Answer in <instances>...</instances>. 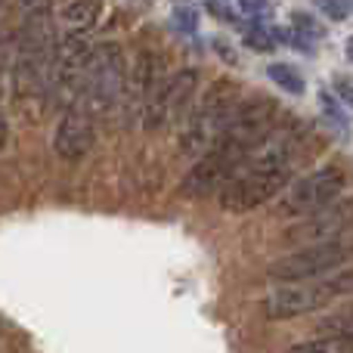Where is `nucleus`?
Segmentation results:
<instances>
[{
	"label": "nucleus",
	"mask_w": 353,
	"mask_h": 353,
	"mask_svg": "<svg viewBox=\"0 0 353 353\" xmlns=\"http://www.w3.org/2000/svg\"><path fill=\"white\" fill-rule=\"evenodd\" d=\"M304 140H307L304 128H298V124H294V128L279 124V128L242 161L236 176L220 189V208L230 214H245V211L261 208L263 201H270L279 189H285L288 174H292L294 159H298Z\"/></svg>",
	"instance_id": "1"
},
{
	"label": "nucleus",
	"mask_w": 353,
	"mask_h": 353,
	"mask_svg": "<svg viewBox=\"0 0 353 353\" xmlns=\"http://www.w3.org/2000/svg\"><path fill=\"white\" fill-rule=\"evenodd\" d=\"M350 261H353V236H341V239H329V242L307 245V248H298L292 254L279 257V261H273L267 267V276L273 282L294 285V282L323 279V276L347 267Z\"/></svg>",
	"instance_id": "2"
},
{
	"label": "nucleus",
	"mask_w": 353,
	"mask_h": 353,
	"mask_svg": "<svg viewBox=\"0 0 353 353\" xmlns=\"http://www.w3.org/2000/svg\"><path fill=\"white\" fill-rule=\"evenodd\" d=\"M344 183H347V174L338 165H323L316 171H310L307 176L294 180L292 186L285 189V195L276 205V214L279 217H310V214L329 208L332 201H338Z\"/></svg>",
	"instance_id": "3"
},
{
	"label": "nucleus",
	"mask_w": 353,
	"mask_h": 353,
	"mask_svg": "<svg viewBox=\"0 0 353 353\" xmlns=\"http://www.w3.org/2000/svg\"><path fill=\"white\" fill-rule=\"evenodd\" d=\"M124 90V62L121 50L103 43V47L90 50L81 72V99L90 109H109Z\"/></svg>",
	"instance_id": "4"
},
{
	"label": "nucleus",
	"mask_w": 353,
	"mask_h": 353,
	"mask_svg": "<svg viewBox=\"0 0 353 353\" xmlns=\"http://www.w3.org/2000/svg\"><path fill=\"white\" fill-rule=\"evenodd\" d=\"M242 161H245L242 152L223 146V143H214V146L205 149V155L189 168V174L183 176L180 195L201 199V195H211L214 189H223L226 183L236 176L239 168H242Z\"/></svg>",
	"instance_id": "5"
},
{
	"label": "nucleus",
	"mask_w": 353,
	"mask_h": 353,
	"mask_svg": "<svg viewBox=\"0 0 353 353\" xmlns=\"http://www.w3.org/2000/svg\"><path fill=\"white\" fill-rule=\"evenodd\" d=\"M341 298L335 282L329 279H313V282H294V285L276 288L273 294L263 298V316L267 319H294L325 307L329 301Z\"/></svg>",
	"instance_id": "6"
},
{
	"label": "nucleus",
	"mask_w": 353,
	"mask_h": 353,
	"mask_svg": "<svg viewBox=\"0 0 353 353\" xmlns=\"http://www.w3.org/2000/svg\"><path fill=\"white\" fill-rule=\"evenodd\" d=\"M350 230H353V195L350 199H341V201H332L329 208L304 217L298 226H288V230L282 232V242L307 248V245L350 236Z\"/></svg>",
	"instance_id": "7"
},
{
	"label": "nucleus",
	"mask_w": 353,
	"mask_h": 353,
	"mask_svg": "<svg viewBox=\"0 0 353 353\" xmlns=\"http://www.w3.org/2000/svg\"><path fill=\"white\" fill-rule=\"evenodd\" d=\"M93 140H97V130H93V121L87 112H65L62 121L56 124V137H53V149L59 159L65 161H81L87 152L93 149Z\"/></svg>",
	"instance_id": "8"
},
{
	"label": "nucleus",
	"mask_w": 353,
	"mask_h": 353,
	"mask_svg": "<svg viewBox=\"0 0 353 353\" xmlns=\"http://www.w3.org/2000/svg\"><path fill=\"white\" fill-rule=\"evenodd\" d=\"M285 353H353V332H344V335L310 338V341L292 344Z\"/></svg>",
	"instance_id": "9"
},
{
	"label": "nucleus",
	"mask_w": 353,
	"mask_h": 353,
	"mask_svg": "<svg viewBox=\"0 0 353 353\" xmlns=\"http://www.w3.org/2000/svg\"><path fill=\"white\" fill-rule=\"evenodd\" d=\"M97 12H99V3L97 0H74L72 6H65L62 12V22L72 34H84L93 22H97Z\"/></svg>",
	"instance_id": "10"
},
{
	"label": "nucleus",
	"mask_w": 353,
	"mask_h": 353,
	"mask_svg": "<svg viewBox=\"0 0 353 353\" xmlns=\"http://www.w3.org/2000/svg\"><path fill=\"white\" fill-rule=\"evenodd\" d=\"M267 74H270V81H273V84H279L282 90L294 93V97H301V93H304V87H307L304 78H301L292 65H285V62H273V65H267Z\"/></svg>",
	"instance_id": "11"
},
{
	"label": "nucleus",
	"mask_w": 353,
	"mask_h": 353,
	"mask_svg": "<svg viewBox=\"0 0 353 353\" xmlns=\"http://www.w3.org/2000/svg\"><path fill=\"white\" fill-rule=\"evenodd\" d=\"M292 28H294V37H301V41H319V37L325 34L323 22H319L316 16H310V12H304V10L292 12Z\"/></svg>",
	"instance_id": "12"
},
{
	"label": "nucleus",
	"mask_w": 353,
	"mask_h": 353,
	"mask_svg": "<svg viewBox=\"0 0 353 353\" xmlns=\"http://www.w3.org/2000/svg\"><path fill=\"white\" fill-rule=\"evenodd\" d=\"M171 25L183 34L199 28V10L189 0H174V12H171Z\"/></svg>",
	"instance_id": "13"
},
{
	"label": "nucleus",
	"mask_w": 353,
	"mask_h": 353,
	"mask_svg": "<svg viewBox=\"0 0 353 353\" xmlns=\"http://www.w3.org/2000/svg\"><path fill=\"white\" fill-rule=\"evenodd\" d=\"M245 43H248L251 50H273V31H267L263 25H257V28H248V34H245Z\"/></svg>",
	"instance_id": "14"
},
{
	"label": "nucleus",
	"mask_w": 353,
	"mask_h": 353,
	"mask_svg": "<svg viewBox=\"0 0 353 353\" xmlns=\"http://www.w3.org/2000/svg\"><path fill=\"white\" fill-rule=\"evenodd\" d=\"M236 3L245 16H254V19H267L270 12H273V3H270V0H236Z\"/></svg>",
	"instance_id": "15"
},
{
	"label": "nucleus",
	"mask_w": 353,
	"mask_h": 353,
	"mask_svg": "<svg viewBox=\"0 0 353 353\" xmlns=\"http://www.w3.org/2000/svg\"><path fill=\"white\" fill-rule=\"evenodd\" d=\"M319 6H323L332 19H347V0H319Z\"/></svg>",
	"instance_id": "16"
},
{
	"label": "nucleus",
	"mask_w": 353,
	"mask_h": 353,
	"mask_svg": "<svg viewBox=\"0 0 353 353\" xmlns=\"http://www.w3.org/2000/svg\"><path fill=\"white\" fill-rule=\"evenodd\" d=\"M335 93H338V97H341L347 105H353V84H350V81L335 78Z\"/></svg>",
	"instance_id": "17"
},
{
	"label": "nucleus",
	"mask_w": 353,
	"mask_h": 353,
	"mask_svg": "<svg viewBox=\"0 0 353 353\" xmlns=\"http://www.w3.org/2000/svg\"><path fill=\"white\" fill-rule=\"evenodd\" d=\"M22 6L31 12V16H47L50 0H22Z\"/></svg>",
	"instance_id": "18"
},
{
	"label": "nucleus",
	"mask_w": 353,
	"mask_h": 353,
	"mask_svg": "<svg viewBox=\"0 0 353 353\" xmlns=\"http://www.w3.org/2000/svg\"><path fill=\"white\" fill-rule=\"evenodd\" d=\"M6 140H10V124H6V118L0 115V149L6 146Z\"/></svg>",
	"instance_id": "19"
},
{
	"label": "nucleus",
	"mask_w": 353,
	"mask_h": 353,
	"mask_svg": "<svg viewBox=\"0 0 353 353\" xmlns=\"http://www.w3.org/2000/svg\"><path fill=\"white\" fill-rule=\"evenodd\" d=\"M347 59L353 62V37H347Z\"/></svg>",
	"instance_id": "20"
},
{
	"label": "nucleus",
	"mask_w": 353,
	"mask_h": 353,
	"mask_svg": "<svg viewBox=\"0 0 353 353\" xmlns=\"http://www.w3.org/2000/svg\"><path fill=\"white\" fill-rule=\"evenodd\" d=\"M208 3H211V0H208Z\"/></svg>",
	"instance_id": "21"
},
{
	"label": "nucleus",
	"mask_w": 353,
	"mask_h": 353,
	"mask_svg": "<svg viewBox=\"0 0 353 353\" xmlns=\"http://www.w3.org/2000/svg\"><path fill=\"white\" fill-rule=\"evenodd\" d=\"M0 3H3V0H0Z\"/></svg>",
	"instance_id": "22"
}]
</instances>
